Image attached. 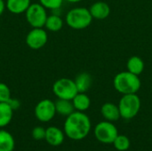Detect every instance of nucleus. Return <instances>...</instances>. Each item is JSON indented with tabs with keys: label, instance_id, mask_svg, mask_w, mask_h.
I'll return each mask as SVG.
<instances>
[{
	"label": "nucleus",
	"instance_id": "f257e3e1",
	"mask_svg": "<svg viewBox=\"0 0 152 151\" xmlns=\"http://www.w3.org/2000/svg\"><path fill=\"white\" fill-rule=\"evenodd\" d=\"M91 126V120L86 114L81 111H74L65 120L64 133L71 140L81 141L88 135Z\"/></svg>",
	"mask_w": 152,
	"mask_h": 151
},
{
	"label": "nucleus",
	"instance_id": "f03ea898",
	"mask_svg": "<svg viewBox=\"0 0 152 151\" xmlns=\"http://www.w3.org/2000/svg\"><path fill=\"white\" fill-rule=\"evenodd\" d=\"M113 85L118 93L122 94H130L136 93L140 90L142 83L137 75L129 71H123L115 76Z\"/></svg>",
	"mask_w": 152,
	"mask_h": 151
},
{
	"label": "nucleus",
	"instance_id": "7ed1b4c3",
	"mask_svg": "<svg viewBox=\"0 0 152 151\" xmlns=\"http://www.w3.org/2000/svg\"><path fill=\"white\" fill-rule=\"evenodd\" d=\"M92 20L91 12L86 7H76L69 10L65 18L67 25L73 29H84L90 26Z\"/></svg>",
	"mask_w": 152,
	"mask_h": 151
},
{
	"label": "nucleus",
	"instance_id": "20e7f679",
	"mask_svg": "<svg viewBox=\"0 0 152 151\" xmlns=\"http://www.w3.org/2000/svg\"><path fill=\"white\" fill-rule=\"evenodd\" d=\"M118 106L121 117L129 120L136 117L139 113L141 109V100L136 93L123 94Z\"/></svg>",
	"mask_w": 152,
	"mask_h": 151
},
{
	"label": "nucleus",
	"instance_id": "39448f33",
	"mask_svg": "<svg viewBox=\"0 0 152 151\" xmlns=\"http://www.w3.org/2000/svg\"><path fill=\"white\" fill-rule=\"evenodd\" d=\"M53 93L58 99L70 100L78 93L75 81L69 78H60L56 80L53 85Z\"/></svg>",
	"mask_w": 152,
	"mask_h": 151
},
{
	"label": "nucleus",
	"instance_id": "423d86ee",
	"mask_svg": "<svg viewBox=\"0 0 152 151\" xmlns=\"http://www.w3.org/2000/svg\"><path fill=\"white\" fill-rule=\"evenodd\" d=\"M25 17L32 28H44L48 14L46 9L40 3H35L30 4L25 12Z\"/></svg>",
	"mask_w": 152,
	"mask_h": 151
},
{
	"label": "nucleus",
	"instance_id": "0eeeda50",
	"mask_svg": "<svg viewBox=\"0 0 152 151\" xmlns=\"http://www.w3.org/2000/svg\"><path fill=\"white\" fill-rule=\"evenodd\" d=\"M118 135V131L115 125L107 120L98 123L94 128L95 138L98 140V142L104 144L113 143Z\"/></svg>",
	"mask_w": 152,
	"mask_h": 151
},
{
	"label": "nucleus",
	"instance_id": "6e6552de",
	"mask_svg": "<svg viewBox=\"0 0 152 151\" xmlns=\"http://www.w3.org/2000/svg\"><path fill=\"white\" fill-rule=\"evenodd\" d=\"M55 114V103L49 99L40 101L35 107V116L40 122L46 123L51 121Z\"/></svg>",
	"mask_w": 152,
	"mask_h": 151
},
{
	"label": "nucleus",
	"instance_id": "1a4fd4ad",
	"mask_svg": "<svg viewBox=\"0 0 152 151\" xmlns=\"http://www.w3.org/2000/svg\"><path fill=\"white\" fill-rule=\"evenodd\" d=\"M48 41V35L43 28H33L26 36L27 45L33 50L44 47Z\"/></svg>",
	"mask_w": 152,
	"mask_h": 151
},
{
	"label": "nucleus",
	"instance_id": "9d476101",
	"mask_svg": "<svg viewBox=\"0 0 152 151\" xmlns=\"http://www.w3.org/2000/svg\"><path fill=\"white\" fill-rule=\"evenodd\" d=\"M45 140L51 146H60L64 142V133L58 127L50 126L47 129H45Z\"/></svg>",
	"mask_w": 152,
	"mask_h": 151
},
{
	"label": "nucleus",
	"instance_id": "9b49d317",
	"mask_svg": "<svg viewBox=\"0 0 152 151\" xmlns=\"http://www.w3.org/2000/svg\"><path fill=\"white\" fill-rule=\"evenodd\" d=\"M89 11L91 12L93 19L104 20L109 17L110 13V7L105 2L98 1L91 5V7L89 8Z\"/></svg>",
	"mask_w": 152,
	"mask_h": 151
},
{
	"label": "nucleus",
	"instance_id": "f8f14e48",
	"mask_svg": "<svg viewBox=\"0 0 152 151\" xmlns=\"http://www.w3.org/2000/svg\"><path fill=\"white\" fill-rule=\"evenodd\" d=\"M101 113L102 117L110 122H115L118 121L121 116H120V111L118 109V106L112 102H106L102 106L101 109Z\"/></svg>",
	"mask_w": 152,
	"mask_h": 151
},
{
	"label": "nucleus",
	"instance_id": "ddd939ff",
	"mask_svg": "<svg viewBox=\"0 0 152 151\" xmlns=\"http://www.w3.org/2000/svg\"><path fill=\"white\" fill-rule=\"evenodd\" d=\"M30 0H6V9L13 14L25 13L30 5Z\"/></svg>",
	"mask_w": 152,
	"mask_h": 151
},
{
	"label": "nucleus",
	"instance_id": "4468645a",
	"mask_svg": "<svg viewBox=\"0 0 152 151\" xmlns=\"http://www.w3.org/2000/svg\"><path fill=\"white\" fill-rule=\"evenodd\" d=\"M74 81L78 93H86L93 85V77L87 72L78 74Z\"/></svg>",
	"mask_w": 152,
	"mask_h": 151
},
{
	"label": "nucleus",
	"instance_id": "2eb2a0df",
	"mask_svg": "<svg viewBox=\"0 0 152 151\" xmlns=\"http://www.w3.org/2000/svg\"><path fill=\"white\" fill-rule=\"evenodd\" d=\"M72 103L74 105L75 110L84 112L90 108L91 100L86 93H77V95L72 99Z\"/></svg>",
	"mask_w": 152,
	"mask_h": 151
},
{
	"label": "nucleus",
	"instance_id": "dca6fc26",
	"mask_svg": "<svg viewBox=\"0 0 152 151\" xmlns=\"http://www.w3.org/2000/svg\"><path fill=\"white\" fill-rule=\"evenodd\" d=\"M13 109L7 102H0V128L8 125L13 117Z\"/></svg>",
	"mask_w": 152,
	"mask_h": 151
},
{
	"label": "nucleus",
	"instance_id": "f3484780",
	"mask_svg": "<svg viewBox=\"0 0 152 151\" xmlns=\"http://www.w3.org/2000/svg\"><path fill=\"white\" fill-rule=\"evenodd\" d=\"M54 103H55L56 113H58L61 116L68 117L75 111L74 105L72 103V101H70V100L58 99Z\"/></svg>",
	"mask_w": 152,
	"mask_h": 151
},
{
	"label": "nucleus",
	"instance_id": "a211bd4d",
	"mask_svg": "<svg viewBox=\"0 0 152 151\" xmlns=\"http://www.w3.org/2000/svg\"><path fill=\"white\" fill-rule=\"evenodd\" d=\"M126 67H127V71L139 76L143 72L145 65L142 58L138 56H132L131 58L128 59Z\"/></svg>",
	"mask_w": 152,
	"mask_h": 151
},
{
	"label": "nucleus",
	"instance_id": "6ab92c4d",
	"mask_svg": "<svg viewBox=\"0 0 152 151\" xmlns=\"http://www.w3.org/2000/svg\"><path fill=\"white\" fill-rule=\"evenodd\" d=\"M63 20L61 19V17L58 14H51L48 15L45 24V28L52 32H57L60 31L62 27H63Z\"/></svg>",
	"mask_w": 152,
	"mask_h": 151
},
{
	"label": "nucleus",
	"instance_id": "aec40b11",
	"mask_svg": "<svg viewBox=\"0 0 152 151\" xmlns=\"http://www.w3.org/2000/svg\"><path fill=\"white\" fill-rule=\"evenodd\" d=\"M14 146L12 135L5 130H0V151H13Z\"/></svg>",
	"mask_w": 152,
	"mask_h": 151
},
{
	"label": "nucleus",
	"instance_id": "412c9836",
	"mask_svg": "<svg viewBox=\"0 0 152 151\" xmlns=\"http://www.w3.org/2000/svg\"><path fill=\"white\" fill-rule=\"evenodd\" d=\"M114 148L118 151H126L130 148L131 142L127 136L126 135H118L115 141L112 143Z\"/></svg>",
	"mask_w": 152,
	"mask_h": 151
},
{
	"label": "nucleus",
	"instance_id": "4be33fe9",
	"mask_svg": "<svg viewBox=\"0 0 152 151\" xmlns=\"http://www.w3.org/2000/svg\"><path fill=\"white\" fill-rule=\"evenodd\" d=\"M64 0H38V3H40L46 10H58L62 5Z\"/></svg>",
	"mask_w": 152,
	"mask_h": 151
},
{
	"label": "nucleus",
	"instance_id": "5701e85b",
	"mask_svg": "<svg viewBox=\"0 0 152 151\" xmlns=\"http://www.w3.org/2000/svg\"><path fill=\"white\" fill-rule=\"evenodd\" d=\"M11 90L4 83H0V102H8L11 99Z\"/></svg>",
	"mask_w": 152,
	"mask_h": 151
},
{
	"label": "nucleus",
	"instance_id": "b1692460",
	"mask_svg": "<svg viewBox=\"0 0 152 151\" xmlns=\"http://www.w3.org/2000/svg\"><path fill=\"white\" fill-rule=\"evenodd\" d=\"M32 137L36 141H41L45 138V129L42 126H37L32 130Z\"/></svg>",
	"mask_w": 152,
	"mask_h": 151
},
{
	"label": "nucleus",
	"instance_id": "393cba45",
	"mask_svg": "<svg viewBox=\"0 0 152 151\" xmlns=\"http://www.w3.org/2000/svg\"><path fill=\"white\" fill-rule=\"evenodd\" d=\"M7 103L11 106V108H12L13 110L17 109L20 107V101H19L17 99H12V98H11V99L8 101V102H7Z\"/></svg>",
	"mask_w": 152,
	"mask_h": 151
},
{
	"label": "nucleus",
	"instance_id": "a878e982",
	"mask_svg": "<svg viewBox=\"0 0 152 151\" xmlns=\"http://www.w3.org/2000/svg\"><path fill=\"white\" fill-rule=\"evenodd\" d=\"M6 8V5H5V2L4 0H0V16L4 13V10Z\"/></svg>",
	"mask_w": 152,
	"mask_h": 151
},
{
	"label": "nucleus",
	"instance_id": "bb28decb",
	"mask_svg": "<svg viewBox=\"0 0 152 151\" xmlns=\"http://www.w3.org/2000/svg\"><path fill=\"white\" fill-rule=\"evenodd\" d=\"M65 1L69 2V3H78V2H80L82 0H65Z\"/></svg>",
	"mask_w": 152,
	"mask_h": 151
}]
</instances>
